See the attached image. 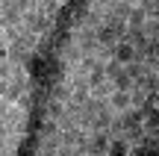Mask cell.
I'll use <instances>...</instances> for the list:
<instances>
[{
    "label": "cell",
    "instance_id": "obj_22",
    "mask_svg": "<svg viewBox=\"0 0 159 156\" xmlns=\"http://www.w3.org/2000/svg\"><path fill=\"white\" fill-rule=\"evenodd\" d=\"M6 86H9V80H0V97L6 94Z\"/></svg>",
    "mask_w": 159,
    "mask_h": 156
},
{
    "label": "cell",
    "instance_id": "obj_19",
    "mask_svg": "<svg viewBox=\"0 0 159 156\" xmlns=\"http://www.w3.org/2000/svg\"><path fill=\"white\" fill-rule=\"evenodd\" d=\"M6 136H9V133H6V127H3V124H0V153H3V145H6Z\"/></svg>",
    "mask_w": 159,
    "mask_h": 156
},
{
    "label": "cell",
    "instance_id": "obj_4",
    "mask_svg": "<svg viewBox=\"0 0 159 156\" xmlns=\"http://www.w3.org/2000/svg\"><path fill=\"white\" fill-rule=\"evenodd\" d=\"M112 59L118 65H130V62H139V53L121 38V41H115V47H112Z\"/></svg>",
    "mask_w": 159,
    "mask_h": 156
},
{
    "label": "cell",
    "instance_id": "obj_15",
    "mask_svg": "<svg viewBox=\"0 0 159 156\" xmlns=\"http://www.w3.org/2000/svg\"><path fill=\"white\" fill-rule=\"evenodd\" d=\"M136 6H139L148 18H159V0H136Z\"/></svg>",
    "mask_w": 159,
    "mask_h": 156
},
{
    "label": "cell",
    "instance_id": "obj_5",
    "mask_svg": "<svg viewBox=\"0 0 159 156\" xmlns=\"http://www.w3.org/2000/svg\"><path fill=\"white\" fill-rule=\"evenodd\" d=\"M106 106L115 112V115L124 112V109H130V91H124V88H112L109 97H106Z\"/></svg>",
    "mask_w": 159,
    "mask_h": 156
},
{
    "label": "cell",
    "instance_id": "obj_7",
    "mask_svg": "<svg viewBox=\"0 0 159 156\" xmlns=\"http://www.w3.org/2000/svg\"><path fill=\"white\" fill-rule=\"evenodd\" d=\"M50 100H59V103H68L71 100V88H68V80H59V82H50L44 88Z\"/></svg>",
    "mask_w": 159,
    "mask_h": 156
},
{
    "label": "cell",
    "instance_id": "obj_10",
    "mask_svg": "<svg viewBox=\"0 0 159 156\" xmlns=\"http://www.w3.org/2000/svg\"><path fill=\"white\" fill-rule=\"evenodd\" d=\"M144 71H148V65H144V62H130V65H124V74L133 80V86H139V82H142Z\"/></svg>",
    "mask_w": 159,
    "mask_h": 156
},
{
    "label": "cell",
    "instance_id": "obj_14",
    "mask_svg": "<svg viewBox=\"0 0 159 156\" xmlns=\"http://www.w3.org/2000/svg\"><path fill=\"white\" fill-rule=\"evenodd\" d=\"M156 82H159V71H156V68H148L139 86H142L144 91H156Z\"/></svg>",
    "mask_w": 159,
    "mask_h": 156
},
{
    "label": "cell",
    "instance_id": "obj_9",
    "mask_svg": "<svg viewBox=\"0 0 159 156\" xmlns=\"http://www.w3.org/2000/svg\"><path fill=\"white\" fill-rule=\"evenodd\" d=\"M59 6H62V0H35V12H41V15H47L50 21L56 18Z\"/></svg>",
    "mask_w": 159,
    "mask_h": 156
},
{
    "label": "cell",
    "instance_id": "obj_13",
    "mask_svg": "<svg viewBox=\"0 0 159 156\" xmlns=\"http://www.w3.org/2000/svg\"><path fill=\"white\" fill-rule=\"evenodd\" d=\"M148 21V15H144L139 6H133V12L127 15V29H142V24Z\"/></svg>",
    "mask_w": 159,
    "mask_h": 156
},
{
    "label": "cell",
    "instance_id": "obj_3",
    "mask_svg": "<svg viewBox=\"0 0 159 156\" xmlns=\"http://www.w3.org/2000/svg\"><path fill=\"white\" fill-rule=\"evenodd\" d=\"M106 147H109V133H89L85 136V145H83V150L85 156H106Z\"/></svg>",
    "mask_w": 159,
    "mask_h": 156
},
{
    "label": "cell",
    "instance_id": "obj_12",
    "mask_svg": "<svg viewBox=\"0 0 159 156\" xmlns=\"http://www.w3.org/2000/svg\"><path fill=\"white\" fill-rule=\"evenodd\" d=\"M130 153V145L124 139H109V147H106V156H127Z\"/></svg>",
    "mask_w": 159,
    "mask_h": 156
},
{
    "label": "cell",
    "instance_id": "obj_8",
    "mask_svg": "<svg viewBox=\"0 0 159 156\" xmlns=\"http://www.w3.org/2000/svg\"><path fill=\"white\" fill-rule=\"evenodd\" d=\"M133 6H136V3H130V0H115V3L106 9V15H112V18H118V21L127 24V15L133 12Z\"/></svg>",
    "mask_w": 159,
    "mask_h": 156
},
{
    "label": "cell",
    "instance_id": "obj_23",
    "mask_svg": "<svg viewBox=\"0 0 159 156\" xmlns=\"http://www.w3.org/2000/svg\"><path fill=\"white\" fill-rule=\"evenodd\" d=\"M130 3H136V0H130Z\"/></svg>",
    "mask_w": 159,
    "mask_h": 156
},
{
    "label": "cell",
    "instance_id": "obj_6",
    "mask_svg": "<svg viewBox=\"0 0 159 156\" xmlns=\"http://www.w3.org/2000/svg\"><path fill=\"white\" fill-rule=\"evenodd\" d=\"M27 91H30V80H9L3 100H6V103H18V100H21Z\"/></svg>",
    "mask_w": 159,
    "mask_h": 156
},
{
    "label": "cell",
    "instance_id": "obj_16",
    "mask_svg": "<svg viewBox=\"0 0 159 156\" xmlns=\"http://www.w3.org/2000/svg\"><path fill=\"white\" fill-rule=\"evenodd\" d=\"M142 33L148 35L150 41H156L159 38V18H148V21L142 24Z\"/></svg>",
    "mask_w": 159,
    "mask_h": 156
},
{
    "label": "cell",
    "instance_id": "obj_1",
    "mask_svg": "<svg viewBox=\"0 0 159 156\" xmlns=\"http://www.w3.org/2000/svg\"><path fill=\"white\" fill-rule=\"evenodd\" d=\"M3 127H6V133H33V115L21 106L9 103V109L3 115Z\"/></svg>",
    "mask_w": 159,
    "mask_h": 156
},
{
    "label": "cell",
    "instance_id": "obj_25",
    "mask_svg": "<svg viewBox=\"0 0 159 156\" xmlns=\"http://www.w3.org/2000/svg\"><path fill=\"white\" fill-rule=\"evenodd\" d=\"M0 156H3V153H0Z\"/></svg>",
    "mask_w": 159,
    "mask_h": 156
},
{
    "label": "cell",
    "instance_id": "obj_20",
    "mask_svg": "<svg viewBox=\"0 0 159 156\" xmlns=\"http://www.w3.org/2000/svg\"><path fill=\"white\" fill-rule=\"evenodd\" d=\"M6 109H9V103H6V100L0 97V124H3V115H6Z\"/></svg>",
    "mask_w": 159,
    "mask_h": 156
},
{
    "label": "cell",
    "instance_id": "obj_21",
    "mask_svg": "<svg viewBox=\"0 0 159 156\" xmlns=\"http://www.w3.org/2000/svg\"><path fill=\"white\" fill-rule=\"evenodd\" d=\"M0 59H6V38H3V33H0Z\"/></svg>",
    "mask_w": 159,
    "mask_h": 156
},
{
    "label": "cell",
    "instance_id": "obj_2",
    "mask_svg": "<svg viewBox=\"0 0 159 156\" xmlns=\"http://www.w3.org/2000/svg\"><path fill=\"white\" fill-rule=\"evenodd\" d=\"M21 27L27 29V33L39 35V38L53 33V21L47 15H41V12H35V9H30V12H24V15H21Z\"/></svg>",
    "mask_w": 159,
    "mask_h": 156
},
{
    "label": "cell",
    "instance_id": "obj_17",
    "mask_svg": "<svg viewBox=\"0 0 159 156\" xmlns=\"http://www.w3.org/2000/svg\"><path fill=\"white\" fill-rule=\"evenodd\" d=\"M56 156H85V150L83 147H59Z\"/></svg>",
    "mask_w": 159,
    "mask_h": 156
},
{
    "label": "cell",
    "instance_id": "obj_18",
    "mask_svg": "<svg viewBox=\"0 0 159 156\" xmlns=\"http://www.w3.org/2000/svg\"><path fill=\"white\" fill-rule=\"evenodd\" d=\"M12 77V62L9 59H0V80H9Z\"/></svg>",
    "mask_w": 159,
    "mask_h": 156
},
{
    "label": "cell",
    "instance_id": "obj_11",
    "mask_svg": "<svg viewBox=\"0 0 159 156\" xmlns=\"http://www.w3.org/2000/svg\"><path fill=\"white\" fill-rule=\"evenodd\" d=\"M65 115V103H59V100H44V118H50V121H59V118Z\"/></svg>",
    "mask_w": 159,
    "mask_h": 156
},
{
    "label": "cell",
    "instance_id": "obj_24",
    "mask_svg": "<svg viewBox=\"0 0 159 156\" xmlns=\"http://www.w3.org/2000/svg\"><path fill=\"white\" fill-rule=\"evenodd\" d=\"M50 156H56V153H50Z\"/></svg>",
    "mask_w": 159,
    "mask_h": 156
}]
</instances>
